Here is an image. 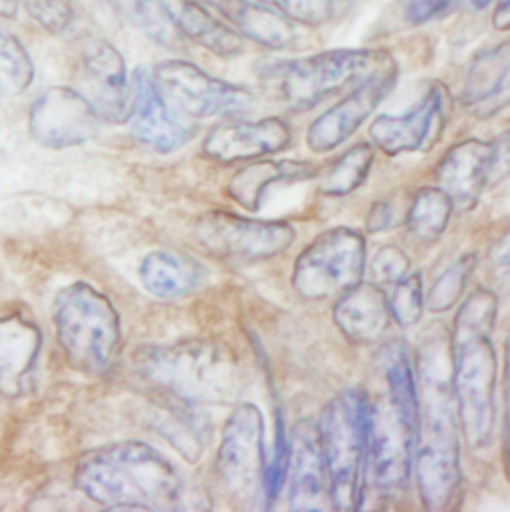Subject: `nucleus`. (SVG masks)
<instances>
[{
    "mask_svg": "<svg viewBox=\"0 0 510 512\" xmlns=\"http://www.w3.org/2000/svg\"><path fill=\"white\" fill-rule=\"evenodd\" d=\"M495 146L483 140H465L455 144L437 166L439 188L449 196L453 208L473 210L493 174Z\"/></svg>",
    "mask_w": 510,
    "mask_h": 512,
    "instance_id": "20",
    "label": "nucleus"
},
{
    "mask_svg": "<svg viewBox=\"0 0 510 512\" xmlns=\"http://www.w3.org/2000/svg\"><path fill=\"white\" fill-rule=\"evenodd\" d=\"M397 76V66L387 56L383 64L365 76L351 94L311 122L307 130L309 150L315 154H327L351 138L393 90Z\"/></svg>",
    "mask_w": 510,
    "mask_h": 512,
    "instance_id": "14",
    "label": "nucleus"
},
{
    "mask_svg": "<svg viewBox=\"0 0 510 512\" xmlns=\"http://www.w3.org/2000/svg\"><path fill=\"white\" fill-rule=\"evenodd\" d=\"M122 18L134 24L154 42L166 48H178V32L168 22L158 0H106Z\"/></svg>",
    "mask_w": 510,
    "mask_h": 512,
    "instance_id": "31",
    "label": "nucleus"
},
{
    "mask_svg": "<svg viewBox=\"0 0 510 512\" xmlns=\"http://www.w3.org/2000/svg\"><path fill=\"white\" fill-rule=\"evenodd\" d=\"M510 48L503 42L477 54L461 90L463 106L477 118H491L509 104Z\"/></svg>",
    "mask_w": 510,
    "mask_h": 512,
    "instance_id": "22",
    "label": "nucleus"
},
{
    "mask_svg": "<svg viewBox=\"0 0 510 512\" xmlns=\"http://www.w3.org/2000/svg\"><path fill=\"white\" fill-rule=\"evenodd\" d=\"M162 12L176 32L186 34L210 52L232 58L244 52V40L224 22L216 20L196 0H158Z\"/></svg>",
    "mask_w": 510,
    "mask_h": 512,
    "instance_id": "24",
    "label": "nucleus"
},
{
    "mask_svg": "<svg viewBox=\"0 0 510 512\" xmlns=\"http://www.w3.org/2000/svg\"><path fill=\"white\" fill-rule=\"evenodd\" d=\"M28 14L52 34L66 32L74 22L70 0H24Z\"/></svg>",
    "mask_w": 510,
    "mask_h": 512,
    "instance_id": "39",
    "label": "nucleus"
},
{
    "mask_svg": "<svg viewBox=\"0 0 510 512\" xmlns=\"http://www.w3.org/2000/svg\"><path fill=\"white\" fill-rule=\"evenodd\" d=\"M373 146L357 144L349 148L343 156H339L333 164H329L317 178V190L323 196L343 198L353 194L369 176L373 166Z\"/></svg>",
    "mask_w": 510,
    "mask_h": 512,
    "instance_id": "28",
    "label": "nucleus"
},
{
    "mask_svg": "<svg viewBox=\"0 0 510 512\" xmlns=\"http://www.w3.org/2000/svg\"><path fill=\"white\" fill-rule=\"evenodd\" d=\"M279 10L285 18L301 24L319 26L341 18L353 0H257Z\"/></svg>",
    "mask_w": 510,
    "mask_h": 512,
    "instance_id": "35",
    "label": "nucleus"
},
{
    "mask_svg": "<svg viewBox=\"0 0 510 512\" xmlns=\"http://www.w3.org/2000/svg\"><path fill=\"white\" fill-rule=\"evenodd\" d=\"M80 92L96 110L100 120L124 124L132 112V90L122 54L106 40H90L82 50Z\"/></svg>",
    "mask_w": 510,
    "mask_h": 512,
    "instance_id": "16",
    "label": "nucleus"
},
{
    "mask_svg": "<svg viewBox=\"0 0 510 512\" xmlns=\"http://www.w3.org/2000/svg\"><path fill=\"white\" fill-rule=\"evenodd\" d=\"M497 311H499V297L487 287L475 289L465 299L463 307L457 313L453 341L479 337V335L491 337L497 323Z\"/></svg>",
    "mask_w": 510,
    "mask_h": 512,
    "instance_id": "34",
    "label": "nucleus"
},
{
    "mask_svg": "<svg viewBox=\"0 0 510 512\" xmlns=\"http://www.w3.org/2000/svg\"><path fill=\"white\" fill-rule=\"evenodd\" d=\"M409 204H411V198L403 194H393L375 202L365 218L367 232L381 234V232H391L403 226L407 222Z\"/></svg>",
    "mask_w": 510,
    "mask_h": 512,
    "instance_id": "38",
    "label": "nucleus"
},
{
    "mask_svg": "<svg viewBox=\"0 0 510 512\" xmlns=\"http://www.w3.org/2000/svg\"><path fill=\"white\" fill-rule=\"evenodd\" d=\"M206 279V267L184 254L152 252L140 265V281L148 293L160 299H178L196 291Z\"/></svg>",
    "mask_w": 510,
    "mask_h": 512,
    "instance_id": "26",
    "label": "nucleus"
},
{
    "mask_svg": "<svg viewBox=\"0 0 510 512\" xmlns=\"http://www.w3.org/2000/svg\"><path fill=\"white\" fill-rule=\"evenodd\" d=\"M291 140V126L281 118L238 122L214 128L204 140V154L222 164L257 160L283 152Z\"/></svg>",
    "mask_w": 510,
    "mask_h": 512,
    "instance_id": "21",
    "label": "nucleus"
},
{
    "mask_svg": "<svg viewBox=\"0 0 510 512\" xmlns=\"http://www.w3.org/2000/svg\"><path fill=\"white\" fill-rule=\"evenodd\" d=\"M18 10V0H0V16L10 18Z\"/></svg>",
    "mask_w": 510,
    "mask_h": 512,
    "instance_id": "43",
    "label": "nucleus"
},
{
    "mask_svg": "<svg viewBox=\"0 0 510 512\" xmlns=\"http://www.w3.org/2000/svg\"><path fill=\"white\" fill-rule=\"evenodd\" d=\"M389 319L387 295L373 283H355L339 295L333 307V321L339 331L359 345L379 341L389 327Z\"/></svg>",
    "mask_w": 510,
    "mask_h": 512,
    "instance_id": "23",
    "label": "nucleus"
},
{
    "mask_svg": "<svg viewBox=\"0 0 510 512\" xmlns=\"http://www.w3.org/2000/svg\"><path fill=\"white\" fill-rule=\"evenodd\" d=\"M214 4L244 36L267 48L279 50L293 42V26L271 8L250 0H214Z\"/></svg>",
    "mask_w": 510,
    "mask_h": 512,
    "instance_id": "27",
    "label": "nucleus"
},
{
    "mask_svg": "<svg viewBox=\"0 0 510 512\" xmlns=\"http://www.w3.org/2000/svg\"><path fill=\"white\" fill-rule=\"evenodd\" d=\"M289 507L293 511L331 509L329 479L319 425L299 421L289 437Z\"/></svg>",
    "mask_w": 510,
    "mask_h": 512,
    "instance_id": "17",
    "label": "nucleus"
},
{
    "mask_svg": "<svg viewBox=\"0 0 510 512\" xmlns=\"http://www.w3.org/2000/svg\"><path fill=\"white\" fill-rule=\"evenodd\" d=\"M196 238L216 257L254 263L287 252L295 242V230L287 222H263L228 212H210L198 220Z\"/></svg>",
    "mask_w": 510,
    "mask_h": 512,
    "instance_id": "11",
    "label": "nucleus"
},
{
    "mask_svg": "<svg viewBox=\"0 0 510 512\" xmlns=\"http://www.w3.org/2000/svg\"><path fill=\"white\" fill-rule=\"evenodd\" d=\"M429 339L419 357V417L413 469L427 511L451 509L461 493V425L453 395V355Z\"/></svg>",
    "mask_w": 510,
    "mask_h": 512,
    "instance_id": "1",
    "label": "nucleus"
},
{
    "mask_svg": "<svg viewBox=\"0 0 510 512\" xmlns=\"http://www.w3.org/2000/svg\"><path fill=\"white\" fill-rule=\"evenodd\" d=\"M451 214L453 204L441 188H423L411 198L405 224L419 240L435 242L445 234Z\"/></svg>",
    "mask_w": 510,
    "mask_h": 512,
    "instance_id": "30",
    "label": "nucleus"
},
{
    "mask_svg": "<svg viewBox=\"0 0 510 512\" xmlns=\"http://www.w3.org/2000/svg\"><path fill=\"white\" fill-rule=\"evenodd\" d=\"M42 331L32 317L14 309L0 315V395L22 397L34 383Z\"/></svg>",
    "mask_w": 510,
    "mask_h": 512,
    "instance_id": "19",
    "label": "nucleus"
},
{
    "mask_svg": "<svg viewBox=\"0 0 510 512\" xmlns=\"http://www.w3.org/2000/svg\"><path fill=\"white\" fill-rule=\"evenodd\" d=\"M74 487L108 511H176L184 507L178 471L150 445L124 441L82 455Z\"/></svg>",
    "mask_w": 510,
    "mask_h": 512,
    "instance_id": "2",
    "label": "nucleus"
},
{
    "mask_svg": "<svg viewBox=\"0 0 510 512\" xmlns=\"http://www.w3.org/2000/svg\"><path fill=\"white\" fill-rule=\"evenodd\" d=\"M367 246L359 232L333 228L317 236L293 265V287L305 299L341 295L361 281Z\"/></svg>",
    "mask_w": 510,
    "mask_h": 512,
    "instance_id": "8",
    "label": "nucleus"
},
{
    "mask_svg": "<svg viewBox=\"0 0 510 512\" xmlns=\"http://www.w3.org/2000/svg\"><path fill=\"white\" fill-rule=\"evenodd\" d=\"M411 269V259L399 246H385L371 259V275L379 283H397Z\"/></svg>",
    "mask_w": 510,
    "mask_h": 512,
    "instance_id": "40",
    "label": "nucleus"
},
{
    "mask_svg": "<svg viewBox=\"0 0 510 512\" xmlns=\"http://www.w3.org/2000/svg\"><path fill=\"white\" fill-rule=\"evenodd\" d=\"M459 0H409L405 6V20L411 24H425L447 14Z\"/></svg>",
    "mask_w": 510,
    "mask_h": 512,
    "instance_id": "41",
    "label": "nucleus"
},
{
    "mask_svg": "<svg viewBox=\"0 0 510 512\" xmlns=\"http://www.w3.org/2000/svg\"><path fill=\"white\" fill-rule=\"evenodd\" d=\"M385 58L371 50H327L305 58L271 62L263 76L277 84L287 108L309 110L347 84L369 76Z\"/></svg>",
    "mask_w": 510,
    "mask_h": 512,
    "instance_id": "7",
    "label": "nucleus"
},
{
    "mask_svg": "<svg viewBox=\"0 0 510 512\" xmlns=\"http://www.w3.org/2000/svg\"><path fill=\"white\" fill-rule=\"evenodd\" d=\"M263 415L254 403H240L226 421L218 451V469L238 499H252L261 489L265 469Z\"/></svg>",
    "mask_w": 510,
    "mask_h": 512,
    "instance_id": "12",
    "label": "nucleus"
},
{
    "mask_svg": "<svg viewBox=\"0 0 510 512\" xmlns=\"http://www.w3.org/2000/svg\"><path fill=\"white\" fill-rule=\"evenodd\" d=\"M449 118V92L435 82L423 100L405 116H379L371 128V140L387 154L429 152L443 136Z\"/></svg>",
    "mask_w": 510,
    "mask_h": 512,
    "instance_id": "15",
    "label": "nucleus"
},
{
    "mask_svg": "<svg viewBox=\"0 0 510 512\" xmlns=\"http://www.w3.org/2000/svg\"><path fill=\"white\" fill-rule=\"evenodd\" d=\"M196 405L160 397V411L156 413L158 419V433H162L178 451L190 461H198L202 455V439H200V427L196 423Z\"/></svg>",
    "mask_w": 510,
    "mask_h": 512,
    "instance_id": "29",
    "label": "nucleus"
},
{
    "mask_svg": "<svg viewBox=\"0 0 510 512\" xmlns=\"http://www.w3.org/2000/svg\"><path fill=\"white\" fill-rule=\"evenodd\" d=\"M479 267V257L477 254H465V256L455 259L433 283L427 299H425V307L431 313H445L449 309H453L463 293L467 291V285L473 277V273Z\"/></svg>",
    "mask_w": 510,
    "mask_h": 512,
    "instance_id": "32",
    "label": "nucleus"
},
{
    "mask_svg": "<svg viewBox=\"0 0 510 512\" xmlns=\"http://www.w3.org/2000/svg\"><path fill=\"white\" fill-rule=\"evenodd\" d=\"M493 26L501 32L509 30L510 26V0H501L493 14Z\"/></svg>",
    "mask_w": 510,
    "mask_h": 512,
    "instance_id": "42",
    "label": "nucleus"
},
{
    "mask_svg": "<svg viewBox=\"0 0 510 512\" xmlns=\"http://www.w3.org/2000/svg\"><path fill=\"white\" fill-rule=\"evenodd\" d=\"M417 415L403 409L387 391L369 399L367 475L381 491H403L413 475Z\"/></svg>",
    "mask_w": 510,
    "mask_h": 512,
    "instance_id": "9",
    "label": "nucleus"
},
{
    "mask_svg": "<svg viewBox=\"0 0 510 512\" xmlns=\"http://www.w3.org/2000/svg\"><path fill=\"white\" fill-rule=\"evenodd\" d=\"M471 2H473V6H475V8H485V6H487V4H491L493 0H471Z\"/></svg>",
    "mask_w": 510,
    "mask_h": 512,
    "instance_id": "44",
    "label": "nucleus"
},
{
    "mask_svg": "<svg viewBox=\"0 0 510 512\" xmlns=\"http://www.w3.org/2000/svg\"><path fill=\"white\" fill-rule=\"evenodd\" d=\"M389 303V313L391 317L401 325V327H411L419 323L423 309H425V299H423V281L419 273H407L403 279L395 283V289L391 297L387 299Z\"/></svg>",
    "mask_w": 510,
    "mask_h": 512,
    "instance_id": "36",
    "label": "nucleus"
},
{
    "mask_svg": "<svg viewBox=\"0 0 510 512\" xmlns=\"http://www.w3.org/2000/svg\"><path fill=\"white\" fill-rule=\"evenodd\" d=\"M287 461H289V439L285 435V425L281 415H277V429H275V441L269 461H265L263 479H261V493L265 499V507L269 509L275 499L279 497L285 477H287Z\"/></svg>",
    "mask_w": 510,
    "mask_h": 512,
    "instance_id": "37",
    "label": "nucleus"
},
{
    "mask_svg": "<svg viewBox=\"0 0 510 512\" xmlns=\"http://www.w3.org/2000/svg\"><path fill=\"white\" fill-rule=\"evenodd\" d=\"M315 168L295 160H259L234 174L228 184V196L250 212H259L269 188L277 184H295L313 178Z\"/></svg>",
    "mask_w": 510,
    "mask_h": 512,
    "instance_id": "25",
    "label": "nucleus"
},
{
    "mask_svg": "<svg viewBox=\"0 0 510 512\" xmlns=\"http://www.w3.org/2000/svg\"><path fill=\"white\" fill-rule=\"evenodd\" d=\"M28 130L36 144L50 150H64L96 138L100 116L78 90L54 86L34 100Z\"/></svg>",
    "mask_w": 510,
    "mask_h": 512,
    "instance_id": "13",
    "label": "nucleus"
},
{
    "mask_svg": "<svg viewBox=\"0 0 510 512\" xmlns=\"http://www.w3.org/2000/svg\"><path fill=\"white\" fill-rule=\"evenodd\" d=\"M134 371L160 397L190 405L234 403L246 387L242 361L212 341L144 347L134 357Z\"/></svg>",
    "mask_w": 510,
    "mask_h": 512,
    "instance_id": "3",
    "label": "nucleus"
},
{
    "mask_svg": "<svg viewBox=\"0 0 510 512\" xmlns=\"http://www.w3.org/2000/svg\"><path fill=\"white\" fill-rule=\"evenodd\" d=\"M52 321L66 361L84 375H104L120 349V317L112 301L90 283L78 281L58 291Z\"/></svg>",
    "mask_w": 510,
    "mask_h": 512,
    "instance_id": "4",
    "label": "nucleus"
},
{
    "mask_svg": "<svg viewBox=\"0 0 510 512\" xmlns=\"http://www.w3.org/2000/svg\"><path fill=\"white\" fill-rule=\"evenodd\" d=\"M154 78L162 96L194 118L234 116L254 104L250 90L224 82L186 60L160 62Z\"/></svg>",
    "mask_w": 510,
    "mask_h": 512,
    "instance_id": "10",
    "label": "nucleus"
},
{
    "mask_svg": "<svg viewBox=\"0 0 510 512\" xmlns=\"http://www.w3.org/2000/svg\"><path fill=\"white\" fill-rule=\"evenodd\" d=\"M130 118L132 134L160 154L176 152L196 136V130L174 114L154 78L144 68L134 70Z\"/></svg>",
    "mask_w": 510,
    "mask_h": 512,
    "instance_id": "18",
    "label": "nucleus"
},
{
    "mask_svg": "<svg viewBox=\"0 0 510 512\" xmlns=\"http://www.w3.org/2000/svg\"><path fill=\"white\" fill-rule=\"evenodd\" d=\"M453 395L461 431L473 451H485L495 439L499 361L489 335L451 341Z\"/></svg>",
    "mask_w": 510,
    "mask_h": 512,
    "instance_id": "6",
    "label": "nucleus"
},
{
    "mask_svg": "<svg viewBox=\"0 0 510 512\" xmlns=\"http://www.w3.org/2000/svg\"><path fill=\"white\" fill-rule=\"evenodd\" d=\"M34 80V64L24 44L0 30V94L14 98L30 88Z\"/></svg>",
    "mask_w": 510,
    "mask_h": 512,
    "instance_id": "33",
    "label": "nucleus"
},
{
    "mask_svg": "<svg viewBox=\"0 0 510 512\" xmlns=\"http://www.w3.org/2000/svg\"><path fill=\"white\" fill-rule=\"evenodd\" d=\"M369 397L351 389L325 407L319 433L329 479L331 507L359 511L367 479Z\"/></svg>",
    "mask_w": 510,
    "mask_h": 512,
    "instance_id": "5",
    "label": "nucleus"
}]
</instances>
